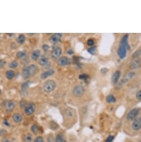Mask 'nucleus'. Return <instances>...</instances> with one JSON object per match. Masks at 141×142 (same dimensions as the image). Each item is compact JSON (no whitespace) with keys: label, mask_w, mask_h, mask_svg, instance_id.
<instances>
[{"label":"nucleus","mask_w":141,"mask_h":142,"mask_svg":"<svg viewBox=\"0 0 141 142\" xmlns=\"http://www.w3.org/2000/svg\"><path fill=\"white\" fill-rule=\"evenodd\" d=\"M55 73V71L53 69H49L45 71L42 72L41 74L40 77L42 80H45L47 79L48 77L52 76L53 75H54Z\"/></svg>","instance_id":"obj_8"},{"label":"nucleus","mask_w":141,"mask_h":142,"mask_svg":"<svg viewBox=\"0 0 141 142\" xmlns=\"http://www.w3.org/2000/svg\"><path fill=\"white\" fill-rule=\"evenodd\" d=\"M94 44V41L92 39V38H90L87 41V45L89 46H92Z\"/></svg>","instance_id":"obj_32"},{"label":"nucleus","mask_w":141,"mask_h":142,"mask_svg":"<svg viewBox=\"0 0 141 142\" xmlns=\"http://www.w3.org/2000/svg\"><path fill=\"white\" fill-rule=\"evenodd\" d=\"M0 40H1V35H0Z\"/></svg>","instance_id":"obj_40"},{"label":"nucleus","mask_w":141,"mask_h":142,"mask_svg":"<svg viewBox=\"0 0 141 142\" xmlns=\"http://www.w3.org/2000/svg\"><path fill=\"white\" fill-rule=\"evenodd\" d=\"M27 35H28L29 36H32V35H35V34H27Z\"/></svg>","instance_id":"obj_38"},{"label":"nucleus","mask_w":141,"mask_h":142,"mask_svg":"<svg viewBox=\"0 0 141 142\" xmlns=\"http://www.w3.org/2000/svg\"><path fill=\"white\" fill-rule=\"evenodd\" d=\"M140 109L139 107H135L129 111L127 115V119L128 121H133L137 117L139 114Z\"/></svg>","instance_id":"obj_5"},{"label":"nucleus","mask_w":141,"mask_h":142,"mask_svg":"<svg viewBox=\"0 0 141 142\" xmlns=\"http://www.w3.org/2000/svg\"><path fill=\"white\" fill-rule=\"evenodd\" d=\"M18 65H19L18 62L17 60H13L9 64L8 67L11 69H16L18 67Z\"/></svg>","instance_id":"obj_22"},{"label":"nucleus","mask_w":141,"mask_h":142,"mask_svg":"<svg viewBox=\"0 0 141 142\" xmlns=\"http://www.w3.org/2000/svg\"><path fill=\"white\" fill-rule=\"evenodd\" d=\"M6 77L7 79L12 80L15 76V72L13 70H8L6 72Z\"/></svg>","instance_id":"obj_19"},{"label":"nucleus","mask_w":141,"mask_h":142,"mask_svg":"<svg viewBox=\"0 0 141 142\" xmlns=\"http://www.w3.org/2000/svg\"><path fill=\"white\" fill-rule=\"evenodd\" d=\"M88 76L86 74H81L80 75L79 78L81 80H86L88 79Z\"/></svg>","instance_id":"obj_29"},{"label":"nucleus","mask_w":141,"mask_h":142,"mask_svg":"<svg viewBox=\"0 0 141 142\" xmlns=\"http://www.w3.org/2000/svg\"><path fill=\"white\" fill-rule=\"evenodd\" d=\"M135 76V72L133 71H131L129 72L124 76L122 79L121 80V82H120V84H124L125 83H126L127 82L129 81V80L133 78V77Z\"/></svg>","instance_id":"obj_9"},{"label":"nucleus","mask_w":141,"mask_h":142,"mask_svg":"<svg viewBox=\"0 0 141 142\" xmlns=\"http://www.w3.org/2000/svg\"><path fill=\"white\" fill-rule=\"evenodd\" d=\"M41 55V52L40 50H35L32 52L31 54V59L32 60L37 61L40 59Z\"/></svg>","instance_id":"obj_15"},{"label":"nucleus","mask_w":141,"mask_h":142,"mask_svg":"<svg viewBox=\"0 0 141 142\" xmlns=\"http://www.w3.org/2000/svg\"><path fill=\"white\" fill-rule=\"evenodd\" d=\"M56 142H67L65 139H64L63 137L61 134H58L57 135L56 137Z\"/></svg>","instance_id":"obj_26"},{"label":"nucleus","mask_w":141,"mask_h":142,"mask_svg":"<svg viewBox=\"0 0 141 142\" xmlns=\"http://www.w3.org/2000/svg\"><path fill=\"white\" fill-rule=\"evenodd\" d=\"M131 127L133 130L135 131H137L141 129V116H138L133 120Z\"/></svg>","instance_id":"obj_7"},{"label":"nucleus","mask_w":141,"mask_h":142,"mask_svg":"<svg viewBox=\"0 0 141 142\" xmlns=\"http://www.w3.org/2000/svg\"><path fill=\"white\" fill-rule=\"evenodd\" d=\"M62 52V50L61 47H57L54 48L51 51V56L54 59L59 58Z\"/></svg>","instance_id":"obj_11"},{"label":"nucleus","mask_w":141,"mask_h":142,"mask_svg":"<svg viewBox=\"0 0 141 142\" xmlns=\"http://www.w3.org/2000/svg\"><path fill=\"white\" fill-rule=\"evenodd\" d=\"M13 120L16 123H21L22 121L23 118L21 114L18 113H16L13 114L12 116Z\"/></svg>","instance_id":"obj_18"},{"label":"nucleus","mask_w":141,"mask_h":142,"mask_svg":"<svg viewBox=\"0 0 141 142\" xmlns=\"http://www.w3.org/2000/svg\"><path fill=\"white\" fill-rule=\"evenodd\" d=\"M6 61L3 59H0V69L3 68L6 65Z\"/></svg>","instance_id":"obj_30"},{"label":"nucleus","mask_w":141,"mask_h":142,"mask_svg":"<svg viewBox=\"0 0 141 142\" xmlns=\"http://www.w3.org/2000/svg\"><path fill=\"white\" fill-rule=\"evenodd\" d=\"M136 98H137L138 100H141V90H140L138 91L137 94H136Z\"/></svg>","instance_id":"obj_35"},{"label":"nucleus","mask_w":141,"mask_h":142,"mask_svg":"<svg viewBox=\"0 0 141 142\" xmlns=\"http://www.w3.org/2000/svg\"><path fill=\"white\" fill-rule=\"evenodd\" d=\"M1 93H2V91H1V89H0V95H1Z\"/></svg>","instance_id":"obj_39"},{"label":"nucleus","mask_w":141,"mask_h":142,"mask_svg":"<svg viewBox=\"0 0 141 142\" xmlns=\"http://www.w3.org/2000/svg\"><path fill=\"white\" fill-rule=\"evenodd\" d=\"M62 37V34L60 33L55 34L54 35L51 36V37L50 38V41L51 42L56 43L61 40Z\"/></svg>","instance_id":"obj_12"},{"label":"nucleus","mask_w":141,"mask_h":142,"mask_svg":"<svg viewBox=\"0 0 141 142\" xmlns=\"http://www.w3.org/2000/svg\"><path fill=\"white\" fill-rule=\"evenodd\" d=\"M128 36L127 34L124 35L122 37L120 42V45L117 50L118 55L120 59H123L125 58L127 54V50L129 49V45L128 42Z\"/></svg>","instance_id":"obj_1"},{"label":"nucleus","mask_w":141,"mask_h":142,"mask_svg":"<svg viewBox=\"0 0 141 142\" xmlns=\"http://www.w3.org/2000/svg\"><path fill=\"white\" fill-rule=\"evenodd\" d=\"M49 48H50V46L47 44H44L42 46V49L43 50V51H48V50H49Z\"/></svg>","instance_id":"obj_36"},{"label":"nucleus","mask_w":141,"mask_h":142,"mask_svg":"<svg viewBox=\"0 0 141 142\" xmlns=\"http://www.w3.org/2000/svg\"><path fill=\"white\" fill-rule=\"evenodd\" d=\"M26 67L29 77L34 76L38 71V67L36 64H31Z\"/></svg>","instance_id":"obj_6"},{"label":"nucleus","mask_w":141,"mask_h":142,"mask_svg":"<svg viewBox=\"0 0 141 142\" xmlns=\"http://www.w3.org/2000/svg\"><path fill=\"white\" fill-rule=\"evenodd\" d=\"M116 101L115 98L114 97V95L112 94L108 95L107 97H106V102L108 103H115Z\"/></svg>","instance_id":"obj_24"},{"label":"nucleus","mask_w":141,"mask_h":142,"mask_svg":"<svg viewBox=\"0 0 141 142\" xmlns=\"http://www.w3.org/2000/svg\"><path fill=\"white\" fill-rule=\"evenodd\" d=\"M85 91V90L84 87L81 85H78L73 88L72 90V94L75 97H81L84 95Z\"/></svg>","instance_id":"obj_4"},{"label":"nucleus","mask_w":141,"mask_h":142,"mask_svg":"<svg viewBox=\"0 0 141 142\" xmlns=\"http://www.w3.org/2000/svg\"><path fill=\"white\" fill-rule=\"evenodd\" d=\"M114 137L113 136H108L107 139H106V141L105 142H112L114 140Z\"/></svg>","instance_id":"obj_31"},{"label":"nucleus","mask_w":141,"mask_h":142,"mask_svg":"<svg viewBox=\"0 0 141 142\" xmlns=\"http://www.w3.org/2000/svg\"><path fill=\"white\" fill-rule=\"evenodd\" d=\"M57 63L58 65L61 66H64L67 65L69 63V59L67 56H63L60 57L58 60Z\"/></svg>","instance_id":"obj_13"},{"label":"nucleus","mask_w":141,"mask_h":142,"mask_svg":"<svg viewBox=\"0 0 141 142\" xmlns=\"http://www.w3.org/2000/svg\"><path fill=\"white\" fill-rule=\"evenodd\" d=\"M120 76H121V71L119 70H117L113 73L112 76V81L113 84L116 85L119 81Z\"/></svg>","instance_id":"obj_14"},{"label":"nucleus","mask_w":141,"mask_h":142,"mask_svg":"<svg viewBox=\"0 0 141 142\" xmlns=\"http://www.w3.org/2000/svg\"><path fill=\"white\" fill-rule=\"evenodd\" d=\"M50 63L49 61V59L45 56H43L41 57L39 59V61H38V64L39 65L41 66H47L48 64Z\"/></svg>","instance_id":"obj_16"},{"label":"nucleus","mask_w":141,"mask_h":142,"mask_svg":"<svg viewBox=\"0 0 141 142\" xmlns=\"http://www.w3.org/2000/svg\"><path fill=\"white\" fill-rule=\"evenodd\" d=\"M56 83L53 80H48L46 81L43 85V89L45 92L47 93H50L56 89Z\"/></svg>","instance_id":"obj_2"},{"label":"nucleus","mask_w":141,"mask_h":142,"mask_svg":"<svg viewBox=\"0 0 141 142\" xmlns=\"http://www.w3.org/2000/svg\"><path fill=\"white\" fill-rule=\"evenodd\" d=\"M15 106H16L15 103L12 101V100H9V101L6 103V107L7 110H8L9 111H12L13 110L15 109Z\"/></svg>","instance_id":"obj_17"},{"label":"nucleus","mask_w":141,"mask_h":142,"mask_svg":"<svg viewBox=\"0 0 141 142\" xmlns=\"http://www.w3.org/2000/svg\"><path fill=\"white\" fill-rule=\"evenodd\" d=\"M2 142H11L8 139H4Z\"/></svg>","instance_id":"obj_37"},{"label":"nucleus","mask_w":141,"mask_h":142,"mask_svg":"<svg viewBox=\"0 0 141 142\" xmlns=\"http://www.w3.org/2000/svg\"><path fill=\"white\" fill-rule=\"evenodd\" d=\"M28 82H25V83H24V84L22 85V86H21V89H22V90L25 91H26V89L28 88Z\"/></svg>","instance_id":"obj_33"},{"label":"nucleus","mask_w":141,"mask_h":142,"mask_svg":"<svg viewBox=\"0 0 141 142\" xmlns=\"http://www.w3.org/2000/svg\"><path fill=\"white\" fill-rule=\"evenodd\" d=\"M27 56V51L26 50H22V51H20L17 52L16 54V56L17 58L19 59H23L25 58Z\"/></svg>","instance_id":"obj_21"},{"label":"nucleus","mask_w":141,"mask_h":142,"mask_svg":"<svg viewBox=\"0 0 141 142\" xmlns=\"http://www.w3.org/2000/svg\"><path fill=\"white\" fill-rule=\"evenodd\" d=\"M141 66V60L140 59L136 58L131 62L129 65V68L132 70L137 69Z\"/></svg>","instance_id":"obj_10"},{"label":"nucleus","mask_w":141,"mask_h":142,"mask_svg":"<svg viewBox=\"0 0 141 142\" xmlns=\"http://www.w3.org/2000/svg\"><path fill=\"white\" fill-rule=\"evenodd\" d=\"M35 105L32 103L26 104L24 106V113L27 116H31L35 111Z\"/></svg>","instance_id":"obj_3"},{"label":"nucleus","mask_w":141,"mask_h":142,"mask_svg":"<svg viewBox=\"0 0 141 142\" xmlns=\"http://www.w3.org/2000/svg\"><path fill=\"white\" fill-rule=\"evenodd\" d=\"M88 51L90 54H93L96 51V47H90L89 49H88Z\"/></svg>","instance_id":"obj_34"},{"label":"nucleus","mask_w":141,"mask_h":142,"mask_svg":"<svg viewBox=\"0 0 141 142\" xmlns=\"http://www.w3.org/2000/svg\"><path fill=\"white\" fill-rule=\"evenodd\" d=\"M25 40H26V37H25V35H24V34H20L18 36L16 41H17V42L18 44L22 45L25 42Z\"/></svg>","instance_id":"obj_20"},{"label":"nucleus","mask_w":141,"mask_h":142,"mask_svg":"<svg viewBox=\"0 0 141 142\" xmlns=\"http://www.w3.org/2000/svg\"><path fill=\"white\" fill-rule=\"evenodd\" d=\"M33 142H45V141H44L43 137L38 136L37 137H36V139L34 140Z\"/></svg>","instance_id":"obj_28"},{"label":"nucleus","mask_w":141,"mask_h":142,"mask_svg":"<svg viewBox=\"0 0 141 142\" xmlns=\"http://www.w3.org/2000/svg\"><path fill=\"white\" fill-rule=\"evenodd\" d=\"M24 142H31L32 141V136L29 133L25 135L24 139Z\"/></svg>","instance_id":"obj_25"},{"label":"nucleus","mask_w":141,"mask_h":142,"mask_svg":"<svg viewBox=\"0 0 141 142\" xmlns=\"http://www.w3.org/2000/svg\"><path fill=\"white\" fill-rule=\"evenodd\" d=\"M141 54V50L140 49L137 50V51H136L132 55V58L135 59L137 58Z\"/></svg>","instance_id":"obj_27"},{"label":"nucleus","mask_w":141,"mask_h":142,"mask_svg":"<svg viewBox=\"0 0 141 142\" xmlns=\"http://www.w3.org/2000/svg\"><path fill=\"white\" fill-rule=\"evenodd\" d=\"M31 130L32 132H33L34 134L38 133L39 131H40V127L36 124H34L32 125L31 127Z\"/></svg>","instance_id":"obj_23"}]
</instances>
